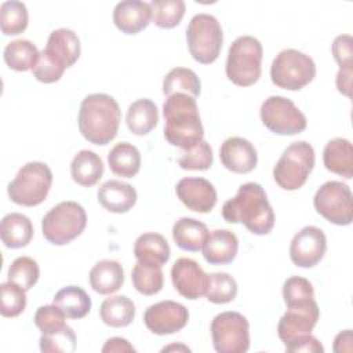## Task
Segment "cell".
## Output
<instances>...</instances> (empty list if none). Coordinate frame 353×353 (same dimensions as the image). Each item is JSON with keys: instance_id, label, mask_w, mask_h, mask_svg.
<instances>
[{"instance_id": "1", "label": "cell", "mask_w": 353, "mask_h": 353, "mask_svg": "<svg viewBox=\"0 0 353 353\" xmlns=\"http://www.w3.org/2000/svg\"><path fill=\"white\" fill-rule=\"evenodd\" d=\"M222 216L229 223H243L251 233L262 236L272 232L274 212L263 188L255 182L243 183L237 194L225 201Z\"/></svg>"}, {"instance_id": "2", "label": "cell", "mask_w": 353, "mask_h": 353, "mask_svg": "<svg viewBox=\"0 0 353 353\" xmlns=\"http://www.w3.org/2000/svg\"><path fill=\"white\" fill-rule=\"evenodd\" d=\"M164 137L172 146L189 150L199 145L204 137L196 98L176 92L167 97L163 105Z\"/></svg>"}, {"instance_id": "3", "label": "cell", "mask_w": 353, "mask_h": 353, "mask_svg": "<svg viewBox=\"0 0 353 353\" xmlns=\"http://www.w3.org/2000/svg\"><path fill=\"white\" fill-rule=\"evenodd\" d=\"M121 112L116 99L108 94L87 95L79 110V130L94 145H106L117 135Z\"/></svg>"}, {"instance_id": "4", "label": "cell", "mask_w": 353, "mask_h": 353, "mask_svg": "<svg viewBox=\"0 0 353 353\" xmlns=\"http://www.w3.org/2000/svg\"><path fill=\"white\" fill-rule=\"evenodd\" d=\"M263 48L254 36H240L229 47L226 59L228 79L240 87H248L256 83L262 72Z\"/></svg>"}, {"instance_id": "5", "label": "cell", "mask_w": 353, "mask_h": 353, "mask_svg": "<svg viewBox=\"0 0 353 353\" xmlns=\"http://www.w3.org/2000/svg\"><path fill=\"white\" fill-rule=\"evenodd\" d=\"M52 185V172L46 163L29 161L19 168L8 183L7 193L18 205L34 207L41 204Z\"/></svg>"}, {"instance_id": "6", "label": "cell", "mask_w": 353, "mask_h": 353, "mask_svg": "<svg viewBox=\"0 0 353 353\" xmlns=\"http://www.w3.org/2000/svg\"><path fill=\"white\" fill-rule=\"evenodd\" d=\"M85 225V210L76 201H62L43 216L41 232L48 243L65 245L79 237Z\"/></svg>"}, {"instance_id": "7", "label": "cell", "mask_w": 353, "mask_h": 353, "mask_svg": "<svg viewBox=\"0 0 353 353\" xmlns=\"http://www.w3.org/2000/svg\"><path fill=\"white\" fill-rule=\"evenodd\" d=\"M314 161V149L310 143L305 141L292 142L277 160L273 178L281 189L296 190L306 183Z\"/></svg>"}, {"instance_id": "8", "label": "cell", "mask_w": 353, "mask_h": 353, "mask_svg": "<svg viewBox=\"0 0 353 353\" xmlns=\"http://www.w3.org/2000/svg\"><path fill=\"white\" fill-rule=\"evenodd\" d=\"M316 76L314 61L295 48L280 51L272 62L270 79L274 85L288 91H299Z\"/></svg>"}, {"instance_id": "9", "label": "cell", "mask_w": 353, "mask_h": 353, "mask_svg": "<svg viewBox=\"0 0 353 353\" xmlns=\"http://www.w3.org/2000/svg\"><path fill=\"white\" fill-rule=\"evenodd\" d=\"M186 41L194 61L212 63L222 50L223 33L221 23L211 14H196L186 29Z\"/></svg>"}, {"instance_id": "10", "label": "cell", "mask_w": 353, "mask_h": 353, "mask_svg": "<svg viewBox=\"0 0 353 353\" xmlns=\"http://www.w3.org/2000/svg\"><path fill=\"white\" fill-rule=\"evenodd\" d=\"M210 330L218 353H245L250 347V323L239 312L216 314Z\"/></svg>"}, {"instance_id": "11", "label": "cell", "mask_w": 353, "mask_h": 353, "mask_svg": "<svg viewBox=\"0 0 353 353\" xmlns=\"http://www.w3.org/2000/svg\"><path fill=\"white\" fill-rule=\"evenodd\" d=\"M317 214L328 222L346 226L353 219V199L350 188L339 181H328L323 183L313 199Z\"/></svg>"}, {"instance_id": "12", "label": "cell", "mask_w": 353, "mask_h": 353, "mask_svg": "<svg viewBox=\"0 0 353 353\" xmlns=\"http://www.w3.org/2000/svg\"><path fill=\"white\" fill-rule=\"evenodd\" d=\"M259 113L263 125L277 135H296L307 125L305 114L290 98L281 95L265 99Z\"/></svg>"}, {"instance_id": "13", "label": "cell", "mask_w": 353, "mask_h": 353, "mask_svg": "<svg viewBox=\"0 0 353 353\" xmlns=\"http://www.w3.org/2000/svg\"><path fill=\"white\" fill-rule=\"evenodd\" d=\"M189 321L188 309L175 301H161L150 305L143 313L146 328L156 335H170L181 331Z\"/></svg>"}, {"instance_id": "14", "label": "cell", "mask_w": 353, "mask_h": 353, "mask_svg": "<svg viewBox=\"0 0 353 353\" xmlns=\"http://www.w3.org/2000/svg\"><path fill=\"white\" fill-rule=\"evenodd\" d=\"M327 237L320 228L305 226L291 240L290 258L295 266L313 268L324 256Z\"/></svg>"}, {"instance_id": "15", "label": "cell", "mask_w": 353, "mask_h": 353, "mask_svg": "<svg viewBox=\"0 0 353 353\" xmlns=\"http://www.w3.org/2000/svg\"><path fill=\"white\" fill-rule=\"evenodd\" d=\"M319 317L320 309L316 301L301 306L287 307V312L281 316L277 324L279 338L287 345L299 336L310 334L317 324Z\"/></svg>"}, {"instance_id": "16", "label": "cell", "mask_w": 353, "mask_h": 353, "mask_svg": "<svg viewBox=\"0 0 353 353\" xmlns=\"http://www.w3.org/2000/svg\"><path fill=\"white\" fill-rule=\"evenodd\" d=\"M171 280L174 288L186 299L194 301L204 295L208 274L190 258H178L171 268Z\"/></svg>"}, {"instance_id": "17", "label": "cell", "mask_w": 353, "mask_h": 353, "mask_svg": "<svg viewBox=\"0 0 353 353\" xmlns=\"http://www.w3.org/2000/svg\"><path fill=\"white\" fill-rule=\"evenodd\" d=\"M176 197L181 203L194 212L207 214L216 204V190L204 178H182L175 186Z\"/></svg>"}, {"instance_id": "18", "label": "cell", "mask_w": 353, "mask_h": 353, "mask_svg": "<svg viewBox=\"0 0 353 353\" xmlns=\"http://www.w3.org/2000/svg\"><path fill=\"white\" fill-rule=\"evenodd\" d=\"M219 157L225 168L236 174L251 172L258 163L256 149L241 137L228 138L219 149Z\"/></svg>"}, {"instance_id": "19", "label": "cell", "mask_w": 353, "mask_h": 353, "mask_svg": "<svg viewBox=\"0 0 353 353\" xmlns=\"http://www.w3.org/2000/svg\"><path fill=\"white\" fill-rule=\"evenodd\" d=\"M150 19V6L141 0L120 1L113 10V22L116 28L125 34L139 33L149 25Z\"/></svg>"}, {"instance_id": "20", "label": "cell", "mask_w": 353, "mask_h": 353, "mask_svg": "<svg viewBox=\"0 0 353 353\" xmlns=\"http://www.w3.org/2000/svg\"><path fill=\"white\" fill-rule=\"evenodd\" d=\"M201 250L210 265H226L237 255L239 239L228 229H216L208 233Z\"/></svg>"}, {"instance_id": "21", "label": "cell", "mask_w": 353, "mask_h": 353, "mask_svg": "<svg viewBox=\"0 0 353 353\" xmlns=\"http://www.w3.org/2000/svg\"><path fill=\"white\" fill-rule=\"evenodd\" d=\"M99 204L114 214H124L130 211L137 203V190L132 185L117 179H109L98 189Z\"/></svg>"}, {"instance_id": "22", "label": "cell", "mask_w": 353, "mask_h": 353, "mask_svg": "<svg viewBox=\"0 0 353 353\" xmlns=\"http://www.w3.org/2000/svg\"><path fill=\"white\" fill-rule=\"evenodd\" d=\"M44 50L51 57H54L62 66L70 68L79 59L81 46L77 34L73 30L59 28L50 33Z\"/></svg>"}, {"instance_id": "23", "label": "cell", "mask_w": 353, "mask_h": 353, "mask_svg": "<svg viewBox=\"0 0 353 353\" xmlns=\"http://www.w3.org/2000/svg\"><path fill=\"white\" fill-rule=\"evenodd\" d=\"M134 255L141 263L161 268L168 262L171 250L164 236L149 232L138 236L135 240Z\"/></svg>"}, {"instance_id": "24", "label": "cell", "mask_w": 353, "mask_h": 353, "mask_svg": "<svg viewBox=\"0 0 353 353\" xmlns=\"http://www.w3.org/2000/svg\"><path fill=\"white\" fill-rule=\"evenodd\" d=\"M88 279L95 292L110 295L121 288L124 283V270L117 261L102 259L91 268Z\"/></svg>"}, {"instance_id": "25", "label": "cell", "mask_w": 353, "mask_h": 353, "mask_svg": "<svg viewBox=\"0 0 353 353\" xmlns=\"http://www.w3.org/2000/svg\"><path fill=\"white\" fill-rule=\"evenodd\" d=\"M323 161L328 171L346 179L353 176V148L345 138L331 139L323 150Z\"/></svg>"}, {"instance_id": "26", "label": "cell", "mask_w": 353, "mask_h": 353, "mask_svg": "<svg viewBox=\"0 0 353 353\" xmlns=\"http://www.w3.org/2000/svg\"><path fill=\"white\" fill-rule=\"evenodd\" d=\"M0 236L7 248H22L26 247L33 237V225L26 215L11 212L1 219Z\"/></svg>"}, {"instance_id": "27", "label": "cell", "mask_w": 353, "mask_h": 353, "mask_svg": "<svg viewBox=\"0 0 353 353\" xmlns=\"http://www.w3.org/2000/svg\"><path fill=\"white\" fill-rule=\"evenodd\" d=\"M102 159L92 150H80L70 163L72 179L84 188L94 186L103 175Z\"/></svg>"}, {"instance_id": "28", "label": "cell", "mask_w": 353, "mask_h": 353, "mask_svg": "<svg viewBox=\"0 0 353 353\" xmlns=\"http://www.w3.org/2000/svg\"><path fill=\"white\" fill-rule=\"evenodd\" d=\"M208 236V229L205 223L194 219L183 216L178 219L172 226V239L175 244L183 250L190 252H197L203 248V244Z\"/></svg>"}, {"instance_id": "29", "label": "cell", "mask_w": 353, "mask_h": 353, "mask_svg": "<svg viewBox=\"0 0 353 353\" xmlns=\"http://www.w3.org/2000/svg\"><path fill=\"white\" fill-rule=\"evenodd\" d=\"M159 121V109L154 102L148 98H141L132 102L125 114L128 130L135 135L149 134Z\"/></svg>"}, {"instance_id": "30", "label": "cell", "mask_w": 353, "mask_h": 353, "mask_svg": "<svg viewBox=\"0 0 353 353\" xmlns=\"http://www.w3.org/2000/svg\"><path fill=\"white\" fill-rule=\"evenodd\" d=\"M108 164L110 171L121 178H132L141 168V153L130 142L116 143L109 154Z\"/></svg>"}, {"instance_id": "31", "label": "cell", "mask_w": 353, "mask_h": 353, "mask_svg": "<svg viewBox=\"0 0 353 353\" xmlns=\"http://www.w3.org/2000/svg\"><path fill=\"white\" fill-rule=\"evenodd\" d=\"M52 303L58 306L66 319H83L91 310V298L90 295L77 285H68L61 288L54 299Z\"/></svg>"}, {"instance_id": "32", "label": "cell", "mask_w": 353, "mask_h": 353, "mask_svg": "<svg viewBox=\"0 0 353 353\" xmlns=\"http://www.w3.org/2000/svg\"><path fill=\"white\" fill-rule=\"evenodd\" d=\"M101 320L113 328L127 327L135 317V305L125 295L106 298L99 307Z\"/></svg>"}, {"instance_id": "33", "label": "cell", "mask_w": 353, "mask_h": 353, "mask_svg": "<svg viewBox=\"0 0 353 353\" xmlns=\"http://www.w3.org/2000/svg\"><path fill=\"white\" fill-rule=\"evenodd\" d=\"M40 51L26 39H18L8 43L4 48V61L7 66L17 72H26L33 69Z\"/></svg>"}, {"instance_id": "34", "label": "cell", "mask_w": 353, "mask_h": 353, "mask_svg": "<svg viewBox=\"0 0 353 353\" xmlns=\"http://www.w3.org/2000/svg\"><path fill=\"white\" fill-rule=\"evenodd\" d=\"M200 79L192 69L188 68H174L165 74L163 80V92L165 97L182 92L197 98L200 95Z\"/></svg>"}, {"instance_id": "35", "label": "cell", "mask_w": 353, "mask_h": 353, "mask_svg": "<svg viewBox=\"0 0 353 353\" xmlns=\"http://www.w3.org/2000/svg\"><path fill=\"white\" fill-rule=\"evenodd\" d=\"M149 6L153 23L161 29H171L179 25L186 11L182 0H152Z\"/></svg>"}, {"instance_id": "36", "label": "cell", "mask_w": 353, "mask_h": 353, "mask_svg": "<svg viewBox=\"0 0 353 353\" xmlns=\"http://www.w3.org/2000/svg\"><path fill=\"white\" fill-rule=\"evenodd\" d=\"M28 8L22 1L8 0L0 6V28L6 36H17L28 28Z\"/></svg>"}, {"instance_id": "37", "label": "cell", "mask_w": 353, "mask_h": 353, "mask_svg": "<svg viewBox=\"0 0 353 353\" xmlns=\"http://www.w3.org/2000/svg\"><path fill=\"white\" fill-rule=\"evenodd\" d=\"M131 281L138 292L149 296L161 291L164 284V274L159 266L137 262L131 272Z\"/></svg>"}, {"instance_id": "38", "label": "cell", "mask_w": 353, "mask_h": 353, "mask_svg": "<svg viewBox=\"0 0 353 353\" xmlns=\"http://www.w3.org/2000/svg\"><path fill=\"white\" fill-rule=\"evenodd\" d=\"M204 295L211 303H215V305L229 303L237 295V283L228 273H223V272L211 273L208 274Z\"/></svg>"}, {"instance_id": "39", "label": "cell", "mask_w": 353, "mask_h": 353, "mask_svg": "<svg viewBox=\"0 0 353 353\" xmlns=\"http://www.w3.org/2000/svg\"><path fill=\"white\" fill-rule=\"evenodd\" d=\"M40 269L37 262L30 256H18L8 268L7 279L11 283L18 284L25 291L30 290L39 280Z\"/></svg>"}, {"instance_id": "40", "label": "cell", "mask_w": 353, "mask_h": 353, "mask_svg": "<svg viewBox=\"0 0 353 353\" xmlns=\"http://www.w3.org/2000/svg\"><path fill=\"white\" fill-rule=\"evenodd\" d=\"M283 298L287 307L306 305L314 301V290L307 279L291 276L283 284Z\"/></svg>"}, {"instance_id": "41", "label": "cell", "mask_w": 353, "mask_h": 353, "mask_svg": "<svg viewBox=\"0 0 353 353\" xmlns=\"http://www.w3.org/2000/svg\"><path fill=\"white\" fill-rule=\"evenodd\" d=\"M76 334L69 325L52 334H41L39 339L40 350L44 353H72L76 350Z\"/></svg>"}, {"instance_id": "42", "label": "cell", "mask_w": 353, "mask_h": 353, "mask_svg": "<svg viewBox=\"0 0 353 353\" xmlns=\"http://www.w3.org/2000/svg\"><path fill=\"white\" fill-rule=\"evenodd\" d=\"M1 306L0 313L4 317H17L26 307V294L22 287L15 283L7 281L0 285Z\"/></svg>"}, {"instance_id": "43", "label": "cell", "mask_w": 353, "mask_h": 353, "mask_svg": "<svg viewBox=\"0 0 353 353\" xmlns=\"http://www.w3.org/2000/svg\"><path fill=\"white\" fill-rule=\"evenodd\" d=\"M212 161H214L212 149L210 143L205 141H201L194 148L182 152L178 159L179 167L182 170H190V171L208 170L212 165Z\"/></svg>"}, {"instance_id": "44", "label": "cell", "mask_w": 353, "mask_h": 353, "mask_svg": "<svg viewBox=\"0 0 353 353\" xmlns=\"http://www.w3.org/2000/svg\"><path fill=\"white\" fill-rule=\"evenodd\" d=\"M65 319L66 316L63 314V312L54 303L40 306L33 317L36 327L40 330L41 334L46 335L62 330L66 325Z\"/></svg>"}, {"instance_id": "45", "label": "cell", "mask_w": 353, "mask_h": 353, "mask_svg": "<svg viewBox=\"0 0 353 353\" xmlns=\"http://www.w3.org/2000/svg\"><path fill=\"white\" fill-rule=\"evenodd\" d=\"M65 69L66 68L62 66L46 50H41L32 72H33V76L36 77V80H39L44 84H51V83L58 81L62 77Z\"/></svg>"}, {"instance_id": "46", "label": "cell", "mask_w": 353, "mask_h": 353, "mask_svg": "<svg viewBox=\"0 0 353 353\" xmlns=\"http://www.w3.org/2000/svg\"><path fill=\"white\" fill-rule=\"evenodd\" d=\"M352 36L350 34H339L335 37L331 52L336 63L339 65L341 72H353V50H352Z\"/></svg>"}, {"instance_id": "47", "label": "cell", "mask_w": 353, "mask_h": 353, "mask_svg": "<svg viewBox=\"0 0 353 353\" xmlns=\"http://www.w3.org/2000/svg\"><path fill=\"white\" fill-rule=\"evenodd\" d=\"M285 352L290 353H299V352H305V353H323L324 347L323 345L319 342L317 338H314L313 335L307 334L303 336H299L294 341H291L290 343L285 345Z\"/></svg>"}, {"instance_id": "48", "label": "cell", "mask_w": 353, "mask_h": 353, "mask_svg": "<svg viewBox=\"0 0 353 353\" xmlns=\"http://www.w3.org/2000/svg\"><path fill=\"white\" fill-rule=\"evenodd\" d=\"M102 352L103 353H106V352H135V349L127 339L120 338V336H113L105 342Z\"/></svg>"}, {"instance_id": "49", "label": "cell", "mask_w": 353, "mask_h": 353, "mask_svg": "<svg viewBox=\"0 0 353 353\" xmlns=\"http://www.w3.org/2000/svg\"><path fill=\"white\" fill-rule=\"evenodd\" d=\"M352 350V330L339 332L334 341V352H350Z\"/></svg>"}, {"instance_id": "50", "label": "cell", "mask_w": 353, "mask_h": 353, "mask_svg": "<svg viewBox=\"0 0 353 353\" xmlns=\"http://www.w3.org/2000/svg\"><path fill=\"white\" fill-rule=\"evenodd\" d=\"M352 73L353 72H341L336 73V88L341 94L350 98L352 95Z\"/></svg>"}, {"instance_id": "51", "label": "cell", "mask_w": 353, "mask_h": 353, "mask_svg": "<svg viewBox=\"0 0 353 353\" xmlns=\"http://www.w3.org/2000/svg\"><path fill=\"white\" fill-rule=\"evenodd\" d=\"M174 349H176V350H178V349H182V350H188V352L190 350V349H189V347H186V346H176V345H171V346L164 347V349H163V352H165V350H174Z\"/></svg>"}]
</instances>
